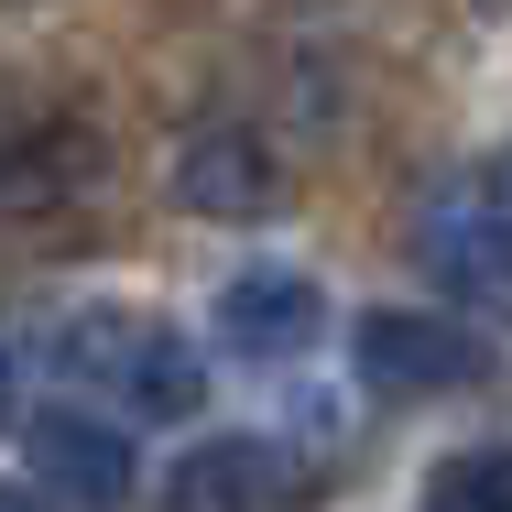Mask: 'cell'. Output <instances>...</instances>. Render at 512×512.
Masks as SVG:
<instances>
[{
	"instance_id": "obj_1",
	"label": "cell",
	"mask_w": 512,
	"mask_h": 512,
	"mask_svg": "<svg viewBox=\"0 0 512 512\" xmlns=\"http://www.w3.org/2000/svg\"><path fill=\"white\" fill-rule=\"evenodd\" d=\"M349 360L371 393L393 404H436V393H480L491 382V338L458 327V316H414V306H371L349 327Z\"/></svg>"
},
{
	"instance_id": "obj_2",
	"label": "cell",
	"mask_w": 512,
	"mask_h": 512,
	"mask_svg": "<svg viewBox=\"0 0 512 512\" xmlns=\"http://www.w3.org/2000/svg\"><path fill=\"white\" fill-rule=\"evenodd\" d=\"M55 360H66L77 382H120L131 414H197L207 404L197 349H186L175 327H142V316H77V327L55 338Z\"/></svg>"
},
{
	"instance_id": "obj_3",
	"label": "cell",
	"mask_w": 512,
	"mask_h": 512,
	"mask_svg": "<svg viewBox=\"0 0 512 512\" xmlns=\"http://www.w3.org/2000/svg\"><path fill=\"white\" fill-rule=\"evenodd\" d=\"M22 458H33V480L55 491V502H77V512H120L131 502V436L120 425H99V414H33L22 425Z\"/></svg>"
},
{
	"instance_id": "obj_4",
	"label": "cell",
	"mask_w": 512,
	"mask_h": 512,
	"mask_svg": "<svg viewBox=\"0 0 512 512\" xmlns=\"http://www.w3.org/2000/svg\"><path fill=\"white\" fill-rule=\"evenodd\" d=\"M175 197L197 207V218H262V207H284V164L262 153V131H186V153H175Z\"/></svg>"
},
{
	"instance_id": "obj_5",
	"label": "cell",
	"mask_w": 512,
	"mask_h": 512,
	"mask_svg": "<svg viewBox=\"0 0 512 512\" xmlns=\"http://www.w3.org/2000/svg\"><path fill=\"white\" fill-rule=\"evenodd\" d=\"M284 502H295V458L262 436H218L197 458H175L164 480V512H284Z\"/></svg>"
},
{
	"instance_id": "obj_6",
	"label": "cell",
	"mask_w": 512,
	"mask_h": 512,
	"mask_svg": "<svg viewBox=\"0 0 512 512\" xmlns=\"http://www.w3.org/2000/svg\"><path fill=\"white\" fill-rule=\"evenodd\" d=\"M316 327H327V306H316L306 273H229L218 284V349L229 360H295Z\"/></svg>"
},
{
	"instance_id": "obj_7",
	"label": "cell",
	"mask_w": 512,
	"mask_h": 512,
	"mask_svg": "<svg viewBox=\"0 0 512 512\" xmlns=\"http://www.w3.org/2000/svg\"><path fill=\"white\" fill-rule=\"evenodd\" d=\"M414 262H425L436 284H458V295H512V207H491V197L425 207Z\"/></svg>"
},
{
	"instance_id": "obj_8",
	"label": "cell",
	"mask_w": 512,
	"mask_h": 512,
	"mask_svg": "<svg viewBox=\"0 0 512 512\" xmlns=\"http://www.w3.org/2000/svg\"><path fill=\"white\" fill-rule=\"evenodd\" d=\"M425 512H512V447H458L425 469Z\"/></svg>"
},
{
	"instance_id": "obj_9",
	"label": "cell",
	"mask_w": 512,
	"mask_h": 512,
	"mask_svg": "<svg viewBox=\"0 0 512 512\" xmlns=\"http://www.w3.org/2000/svg\"><path fill=\"white\" fill-rule=\"evenodd\" d=\"M480 197H491V207H512V142L491 153V175H480Z\"/></svg>"
},
{
	"instance_id": "obj_10",
	"label": "cell",
	"mask_w": 512,
	"mask_h": 512,
	"mask_svg": "<svg viewBox=\"0 0 512 512\" xmlns=\"http://www.w3.org/2000/svg\"><path fill=\"white\" fill-rule=\"evenodd\" d=\"M0 512H55V491H44V480H33V491H11V480H0Z\"/></svg>"
},
{
	"instance_id": "obj_11",
	"label": "cell",
	"mask_w": 512,
	"mask_h": 512,
	"mask_svg": "<svg viewBox=\"0 0 512 512\" xmlns=\"http://www.w3.org/2000/svg\"><path fill=\"white\" fill-rule=\"evenodd\" d=\"M0 414H11V360H0Z\"/></svg>"
}]
</instances>
